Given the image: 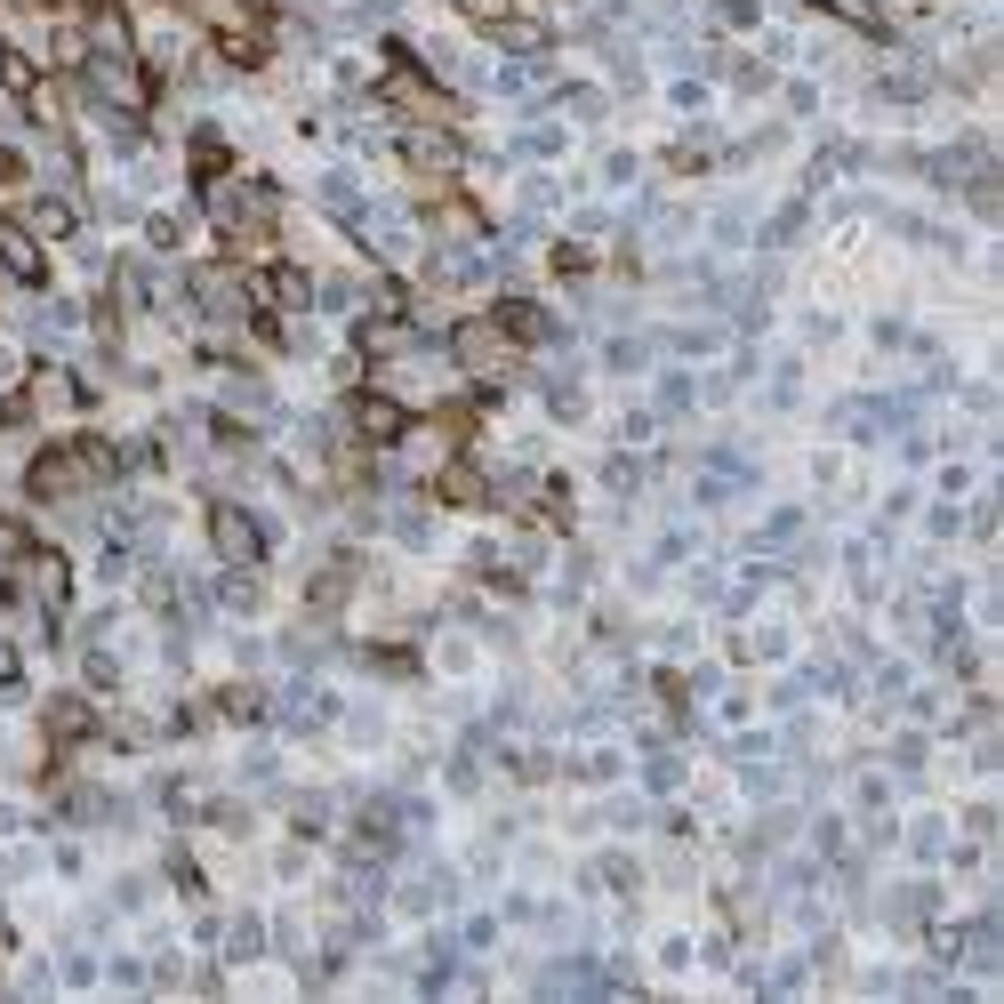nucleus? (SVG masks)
<instances>
[{
    "instance_id": "obj_2",
    "label": "nucleus",
    "mask_w": 1004,
    "mask_h": 1004,
    "mask_svg": "<svg viewBox=\"0 0 1004 1004\" xmlns=\"http://www.w3.org/2000/svg\"><path fill=\"white\" fill-rule=\"evenodd\" d=\"M0 249H9V266H17V274H25V282H33V274H41V258H33V241H25V233H0Z\"/></svg>"
},
{
    "instance_id": "obj_1",
    "label": "nucleus",
    "mask_w": 1004,
    "mask_h": 1004,
    "mask_svg": "<svg viewBox=\"0 0 1004 1004\" xmlns=\"http://www.w3.org/2000/svg\"><path fill=\"white\" fill-rule=\"evenodd\" d=\"M217 547H225V555H258V523L225 507V515H217Z\"/></svg>"
}]
</instances>
